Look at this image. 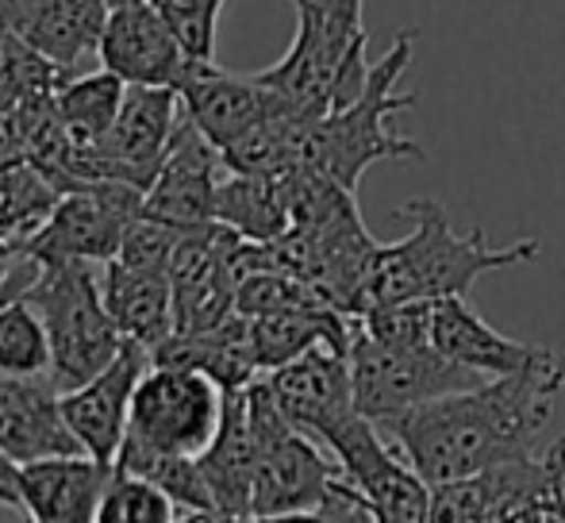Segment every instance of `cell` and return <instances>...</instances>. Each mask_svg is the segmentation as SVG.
Wrapping results in <instances>:
<instances>
[{
    "mask_svg": "<svg viewBox=\"0 0 565 523\" xmlns=\"http://www.w3.org/2000/svg\"><path fill=\"white\" fill-rule=\"evenodd\" d=\"M15 478H20V466L15 462H8L4 455H0V493L12 501V509L20 512V493H15Z\"/></svg>",
    "mask_w": 565,
    "mask_h": 523,
    "instance_id": "obj_31",
    "label": "cell"
},
{
    "mask_svg": "<svg viewBox=\"0 0 565 523\" xmlns=\"http://www.w3.org/2000/svg\"><path fill=\"white\" fill-rule=\"evenodd\" d=\"M250 404L254 447H258V470H254L250 516H297V512H323L335 493L342 466L316 447L312 435L297 431L277 408L266 377L246 385Z\"/></svg>",
    "mask_w": 565,
    "mask_h": 523,
    "instance_id": "obj_6",
    "label": "cell"
},
{
    "mask_svg": "<svg viewBox=\"0 0 565 523\" xmlns=\"http://www.w3.org/2000/svg\"><path fill=\"white\" fill-rule=\"evenodd\" d=\"M0 374L51 377V335L39 308L23 297L0 305Z\"/></svg>",
    "mask_w": 565,
    "mask_h": 523,
    "instance_id": "obj_26",
    "label": "cell"
},
{
    "mask_svg": "<svg viewBox=\"0 0 565 523\" xmlns=\"http://www.w3.org/2000/svg\"><path fill=\"white\" fill-rule=\"evenodd\" d=\"M150 4L170 20L189 58L216 62V23L224 0H150Z\"/></svg>",
    "mask_w": 565,
    "mask_h": 523,
    "instance_id": "obj_29",
    "label": "cell"
},
{
    "mask_svg": "<svg viewBox=\"0 0 565 523\" xmlns=\"http://www.w3.org/2000/svg\"><path fill=\"white\" fill-rule=\"evenodd\" d=\"M224 396L227 393L209 374L150 366L135 389L124 447L170 458H201L220 431Z\"/></svg>",
    "mask_w": 565,
    "mask_h": 523,
    "instance_id": "obj_9",
    "label": "cell"
},
{
    "mask_svg": "<svg viewBox=\"0 0 565 523\" xmlns=\"http://www.w3.org/2000/svg\"><path fill=\"white\" fill-rule=\"evenodd\" d=\"M178 523H258L254 516H227V512H189Z\"/></svg>",
    "mask_w": 565,
    "mask_h": 523,
    "instance_id": "obj_32",
    "label": "cell"
},
{
    "mask_svg": "<svg viewBox=\"0 0 565 523\" xmlns=\"http://www.w3.org/2000/svg\"><path fill=\"white\" fill-rule=\"evenodd\" d=\"M543 523H565V504H562V509H558V512H551V516H546Z\"/></svg>",
    "mask_w": 565,
    "mask_h": 523,
    "instance_id": "obj_35",
    "label": "cell"
},
{
    "mask_svg": "<svg viewBox=\"0 0 565 523\" xmlns=\"http://www.w3.org/2000/svg\"><path fill=\"white\" fill-rule=\"evenodd\" d=\"M15 262L28 269V277L8 297L31 300L43 316L51 335L54 389L70 393L93 382L124 351V335L100 297V277H93L89 262Z\"/></svg>",
    "mask_w": 565,
    "mask_h": 523,
    "instance_id": "obj_5",
    "label": "cell"
},
{
    "mask_svg": "<svg viewBox=\"0 0 565 523\" xmlns=\"http://www.w3.org/2000/svg\"><path fill=\"white\" fill-rule=\"evenodd\" d=\"M124 97H127V85L116 74H108V70H97V74H66L58 89H54V116H58L66 139L82 154H93V147L116 124Z\"/></svg>",
    "mask_w": 565,
    "mask_h": 523,
    "instance_id": "obj_25",
    "label": "cell"
},
{
    "mask_svg": "<svg viewBox=\"0 0 565 523\" xmlns=\"http://www.w3.org/2000/svg\"><path fill=\"white\" fill-rule=\"evenodd\" d=\"M178 501L147 478L113 470L93 523H178Z\"/></svg>",
    "mask_w": 565,
    "mask_h": 523,
    "instance_id": "obj_28",
    "label": "cell"
},
{
    "mask_svg": "<svg viewBox=\"0 0 565 523\" xmlns=\"http://www.w3.org/2000/svg\"><path fill=\"white\" fill-rule=\"evenodd\" d=\"M277 408L285 412L297 431L312 435L316 442L331 447L362 412L354 408L350 385V351L347 346L320 343L308 354L292 359L289 366L266 374Z\"/></svg>",
    "mask_w": 565,
    "mask_h": 523,
    "instance_id": "obj_12",
    "label": "cell"
},
{
    "mask_svg": "<svg viewBox=\"0 0 565 523\" xmlns=\"http://www.w3.org/2000/svg\"><path fill=\"white\" fill-rule=\"evenodd\" d=\"M258 523H335L323 512H297V516H274V520H258Z\"/></svg>",
    "mask_w": 565,
    "mask_h": 523,
    "instance_id": "obj_33",
    "label": "cell"
},
{
    "mask_svg": "<svg viewBox=\"0 0 565 523\" xmlns=\"http://www.w3.org/2000/svg\"><path fill=\"white\" fill-rule=\"evenodd\" d=\"M246 320H250V343L262 377L289 366L292 359H300L320 343L350 351V331H354V320L342 312H274L246 316Z\"/></svg>",
    "mask_w": 565,
    "mask_h": 523,
    "instance_id": "obj_23",
    "label": "cell"
},
{
    "mask_svg": "<svg viewBox=\"0 0 565 523\" xmlns=\"http://www.w3.org/2000/svg\"><path fill=\"white\" fill-rule=\"evenodd\" d=\"M254 470H258V447H254L250 404H246V389H235L224 396L220 431L212 439V447L201 455V473L216 512L250 516Z\"/></svg>",
    "mask_w": 565,
    "mask_h": 523,
    "instance_id": "obj_22",
    "label": "cell"
},
{
    "mask_svg": "<svg viewBox=\"0 0 565 523\" xmlns=\"http://www.w3.org/2000/svg\"><path fill=\"white\" fill-rule=\"evenodd\" d=\"M154 366L147 346L124 343V351L113 359V366L100 370L93 382L62 393V412H66L70 431L77 435L82 450L105 466H116V455L127 439V419H131V401L139 389L142 374Z\"/></svg>",
    "mask_w": 565,
    "mask_h": 523,
    "instance_id": "obj_15",
    "label": "cell"
},
{
    "mask_svg": "<svg viewBox=\"0 0 565 523\" xmlns=\"http://www.w3.org/2000/svg\"><path fill=\"white\" fill-rule=\"evenodd\" d=\"M565 389V354L543 346L531 366L508 377L439 396L381 424L412 470L431 489L473 478L512 458L535 455V439L554 419Z\"/></svg>",
    "mask_w": 565,
    "mask_h": 523,
    "instance_id": "obj_1",
    "label": "cell"
},
{
    "mask_svg": "<svg viewBox=\"0 0 565 523\" xmlns=\"http://www.w3.org/2000/svg\"><path fill=\"white\" fill-rule=\"evenodd\" d=\"M142 216V193L119 181H85L62 193L51 220L20 258L28 262H113L127 227Z\"/></svg>",
    "mask_w": 565,
    "mask_h": 523,
    "instance_id": "obj_10",
    "label": "cell"
},
{
    "mask_svg": "<svg viewBox=\"0 0 565 523\" xmlns=\"http://www.w3.org/2000/svg\"><path fill=\"white\" fill-rule=\"evenodd\" d=\"M431 351L454 366L469 370L481 377H508L520 374L523 366L543 354V346L515 343L500 335L492 323H484L466 297H443L431 300Z\"/></svg>",
    "mask_w": 565,
    "mask_h": 523,
    "instance_id": "obj_19",
    "label": "cell"
},
{
    "mask_svg": "<svg viewBox=\"0 0 565 523\" xmlns=\"http://www.w3.org/2000/svg\"><path fill=\"white\" fill-rule=\"evenodd\" d=\"M481 382H489V377L454 366V362L439 359L431 346H388L354 320V331H350V385H354V408L370 424L381 427L388 419L404 416V412L419 408V404L473 389Z\"/></svg>",
    "mask_w": 565,
    "mask_h": 523,
    "instance_id": "obj_8",
    "label": "cell"
},
{
    "mask_svg": "<svg viewBox=\"0 0 565 523\" xmlns=\"http://www.w3.org/2000/svg\"><path fill=\"white\" fill-rule=\"evenodd\" d=\"M216 224L231 227L250 243H274L292 227L289 201L277 173L227 170L216 189Z\"/></svg>",
    "mask_w": 565,
    "mask_h": 523,
    "instance_id": "obj_24",
    "label": "cell"
},
{
    "mask_svg": "<svg viewBox=\"0 0 565 523\" xmlns=\"http://www.w3.org/2000/svg\"><path fill=\"white\" fill-rule=\"evenodd\" d=\"M412 46H416V31H401L385 58L373 62L362 97L308 124L297 166H312L354 193L373 162H385V158L424 162V147L393 131V116L416 108L419 100V93H396V82L412 62Z\"/></svg>",
    "mask_w": 565,
    "mask_h": 523,
    "instance_id": "obj_3",
    "label": "cell"
},
{
    "mask_svg": "<svg viewBox=\"0 0 565 523\" xmlns=\"http://www.w3.org/2000/svg\"><path fill=\"white\" fill-rule=\"evenodd\" d=\"M108 12V0H15L8 35L74 74L85 54H97Z\"/></svg>",
    "mask_w": 565,
    "mask_h": 523,
    "instance_id": "obj_20",
    "label": "cell"
},
{
    "mask_svg": "<svg viewBox=\"0 0 565 523\" xmlns=\"http://www.w3.org/2000/svg\"><path fill=\"white\" fill-rule=\"evenodd\" d=\"M8 269H12V266H8V262L0 258V305H4V289H8Z\"/></svg>",
    "mask_w": 565,
    "mask_h": 523,
    "instance_id": "obj_34",
    "label": "cell"
},
{
    "mask_svg": "<svg viewBox=\"0 0 565 523\" xmlns=\"http://www.w3.org/2000/svg\"><path fill=\"white\" fill-rule=\"evenodd\" d=\"M113 470L116 466H105L89 455L20 466L15 493H20L23 523H93Z\"/></svg>",
    "mask_w": 565,
    "mask_h": 523,
    "instance_id": "obj_18",
    "label": "cell"
},
{
    "mask_svg": "<svg viewBox=\"0 0 565 523\" xmlns=\"http://www.w3.org/2000/svg\"><path fill=\"white\" fill-rule=\"evenodd\" d=\"M181 124L178 89H150V85H127L124 108L105 139L89 154L93 181H119L147 196L158 170L166 162V150Z\"/></svg>",
    "mask_w": 565,
    "mask_h": 523,
    "instance_id": "obj_11",
    "label": "cell"
},
{
    "mask_svg": "<svg viewBox=\"0 0 565 523\" xmlns=\"http://www.w3.org/2000/svg\"><path fill=\"white\" fill-rule=\"evenodd\" d=\"M0 509H12V501H8L4 493H0ZM12 512H15V509H12Z\"/></svg>",
    "mask_w": 565,
    "mask_h": 523,
    "instance_id": "obj_37",
    "label": "cell"
},
{
    "mask_svg": "<svg viewBox=\"0 0 565 523\" xmlns=\"http://www.w3.org/2000/svg\"><path fill=\"white\" fill-rule=\"evenodd\" d=\"M0 455L15 466L85 455L77 435L70 431L62 393L51 377L0 374Z\"/></svg>",
    "mask_w": 565,
    "mask_h": 523,
    "instance_id": "obj_17",
    "label": "cell"
},
{
    "mask_svg": "<svg viewBox=\"0 0 565 523\" xmlns=\"http://www.w3.org/2000/svg\"><path fill=\"white\" fill-rule=\"evenodd\" d=\"M181 108H185L189 120L201 128L204 139H212L220 147V154L238 142L246 131H254L262 120L285 108V100L262 82L258 74L254 77H238L220 70L216 62H201L193 58L178 85Z\"/></svg>",
    "mask_w": 565,
    "mask_h": 523,
    "instance_id": "obj_16",
    "label": "cell"
},
{
    "mask_svg": "<svg viewBox=\"0 0 565 523\" xmlns=\"http://www.w3.org/2000/svg\"><path fill=\"white\" fill-rule=\"evenodd\" d=\"M124 4H142V0H108V8H124Z\"/></svg>",
    "mask_w": 565,
    "mask_h": 523,
    "instance_id": "obj_36",
    "label": "cell"
},
{
    "mask_svg": "<svg viewBox=\"0 0 565 523\" xmlns=\"http://www.w3.org/2000/svg\"><path fill=\"white\" fill-rule=\"evenodd\" d=\"M396 216L412 220V235L396 243H377L362 281L358 316H365L370 308L408 305V300L466 297L484 274L527 266L543 250L539 239L492 247L484 239V227H473L469 235H454L447 209L435 196H416V201L401 204Z\"/></svg>",
    "mask_w": 565,
    "mask_h": 523,
    "instance_id": "obj_2",
    "label": "cell"
},
{
    "mask_svg": "<svg viewBox=\"0 0 565 523\" xmlns=\"http://www.w3.org/2000/svg\"><path fill=\"white\" fill-rule=\"evenodd\" d=\"M565 504V435L543 455L431 489L427 523H543Z\"/></svg>",
    "mask_w": 565,
    "mask_h": 523,
    "instance_id": "obj_7",
    "label": "cell"
},
{
    "mask_svg": "<svg viewBox=\"0 0 565 523\" xmlns=\"http://www.w3.org/2000/svg\"><path fill=\"white\" fill-rule=\"evenodd\" d=\"M227 173V162L212 139L181 108V124L166 150V162L158 170L154 185L142 196V216L162 220L178 232H201L216 224V189Z\"/></svg>",
    "mask_w": 565,
    "mask_h": 523,
    "instance_id": "obj_13",
    "label": "cell"
},
{
    "mask_svg": "<svg viewBox=\"0 0 565 523\" xmlns=\"http://www.w3.org/2000/svg\"><path fill=\"white\" fill-rule=\"evenodd\" d=\"M66 70L28 46L23 39H0V116H15L20 108L35 105L43 97H54Z\"/></svg>",
    "mask_w": 565,
    "mask_h": 523,
    "instance_id": "obj_27",
    "label": "cell"
},
{
    "mask_svg": "<svg viewBox=\"0 0 565 523\" xmlns=\"http://www.w3.org/2000/svg\"><path fill=\"white\" fill-rule=\"evenodd\" d=\"M292 46L258 77L305 116H328L354 105L373 70L365 62L362 0H292Z\"/></svg>",
    "mask_w": 565,
    "mask_h": 523,
    "instance_id": "obj_4",
    "label": "cell"
},
{
    "mask_svg": "<svg viewBox=\"0 0 565 523\" xmlns=\"http://www.w3.org/2000/svg\"><path fill=\"white\" fill-rule=\"evenodd\" d=\"M97 58L100 70L116 74L124 85H150V89H178L193 62L178 31L150 0L108 12Z\"/></svg>",
    "mask_w": 565,
    "mask_h": 523,
    "instance_id": "obj_14",
    "label": "cell"
},
{
    "mask_svg": "<svg viewBox=\"0 0 565 523\" xmlns=\"http://www.w3.org/2000/svg\"><path fill=\"white\" fill-rule=\"evenodd\" d=\"M100 297H105V308L116 320L124 343H139L154 354L178 331L170 274L131 269L113 258L100 269Z\"/></svg>",
    "mask_w": 565,
    "mask_h": 523,
    "instance_id": "obj_21",
    "label": "cell"
},
{
    "mask_svg": "<svg viewBox=\"0 0 565 523\" xmlns=\"http://www.w3.org/2000/svg\"><path fill=\"white\" fill-rule=\"evenodd\" d=\"M185 235L189 232H178V227L162 224V220L139 216L127 227L116 262H124V266H131V269H150V274H170L173 255H178Z\"/></svg>",
    "mask_w": 565,
    "mask_h": 523,
    "instance_id": "obj_30",
    "label": "cell"
}]
</instances>
